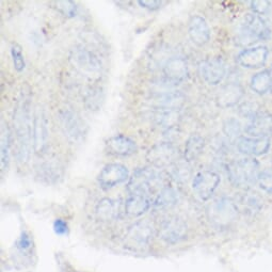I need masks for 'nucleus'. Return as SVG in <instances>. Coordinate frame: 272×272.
<instances>
[{"instance_id": "nucleus-1", "label": "nucleus", "mask_w": 272, "mask_h": 272, "mask_svg": "<svg viewBox=\"0 0 272 272\" xmlns=\"http://www.w3.org/2000/svg\"><path fill=\"white\" fill-rule=\"evenodd\" d=\"M14 127L17 142V157L21 162H27L30 157L32 123L30 115V105L26 94L18 101L14 112Z\"/></svg>"}, {"instance_id": "nucleus-2", "label": "nucleus", "mask_w": 272, "mask_h": 272, "mask_svg": "<svg viewBox=\"0 0 272 272\" xmlns=\"http://www.w3.org/2000/svg\"><path fill=\"white\" fill-rule=\"evenodd\" d=\"M228 176L233 186L248 189L258 180L259 164L253 158L232 161L228 166Z\"/></svg>"}, {"instance_id": "nucleus-3", "label": "nucleus", "mask_w": 272, "mask_h": 272, "mask_svg": "<svg viewBox=\"0 0 272 272\" xmlns=\"http://www.w3.org/2000/svg\"><path fill=\"white\" fill-rule=\"evenodd\" d=\"M270 36V28L264 18L257 14H247L240 26L238 40L242 45L264 41Z\"/></svg>"}, {"instance_id": "nucleus-4", "label": "nucleus", "mask_w": 272, "mask_h": 272, "mask_svg": "<svg viewBox=\"0 0 272 272\" xmlns=\"http://www.w3.org/2000/svg\"><path fill=\"white\" fill-rule=\"evenodd\" d=\"M162 182L161 174L153 169L144 168L134 171L127 185V189L130 194H145L151 197L153 189L159 186Z\"/></svg>"}, {"instance_id": "nucleus-5", "label": "nucleus", "mask_w": 272, "mask_h": 272, "mask_svg": "<svg viewBox=\"0 0 272 272\" xmlns=\"http://www.w3.org/2000/svg\"><path fill=\"white\" fill-rule=\"evenodd\" d=\"M70 59L76 69L85 75L94 76L102 72L103 64L99 56L85 47H75L71 53Z\"/></svg>"}, {"instance_id": "nucleus-6", "label": "nucleus", "mask_w": 272, "mask_h": 272, "mask_svg": "<svg viewBox=\"0 0 272 272\" xmlns=\"http://www.w3.org/2000/svg\"><path fill=\"white\" fill-rule=\"evenodd\" d=\"M58 119L65 137L71 142L78 143L83 140L86 133V125L78 114L71 109H64L59 112Z\"/></svg>"}, {"instance_id": "nucleus-7", "label": "nucleus", "mask_w": 272, "mask_h": 272, "mask_svg": "<svg viewBox=\"0 0 272 272\" xmlns=\"http://www.w3.org/2000/svg\"><path fill=\"white\" fill-rule=\"evenodd\" d=\"M178 158V150L172 143H158L147 154V159L157 168L170 167L175 164Z\"/></svg>"}, {"instance_id": "nucleus-8", "label": "nucleus", "mask_w": 272, "mask_h": 272, "mask_svg": "<svg viewBox=\"0 0 272 272\" xmlns=\"http://www.w3.org/2000/svg\"><path fill=\"white\" fill-rule=\"evenodd\" d=\"M220 180V176L216 172L208 170L201 171L194 176L192 188L202 200L207 201L218 188Z\"/></svg>"}, {"instance_id": "nucleus-9", "label": "nucleus", "mask_w": 272, "mask_h": 272, "mask_svg": "<svg viewBox=\"0 0 272 272\" xmlns=\"http://www.w3.org/2000/svg\"><path fill=\"white\" fill-rule=\"evenodd\" d=\"M33 150L36 154H43L48 142V121L43 108L37 107L32 122Z\"/></svg>"}, {"instance_id": "nucleus-10", "label": "nucleus", "mask_w": 272, "mask_h": 272, "mask_svg": "<svg viewBox=\"0 0 272 272\" xmlns=\"http://www.w3.org/2000/svg\"><path fill=\"white\" fill-rule=\"evenodd\" d=\"M199 71L208 84L217 85L225 77L226 67L221 58H208L200 63Z\"/></svg>"}, {"instance_id": "nucleus-11", "label": "nucleus", "mask_w": 272, "mask_h": 272, "mask_svg": "<svg viewBox=\"0 0 272 272\" xmlns=\"http://www.w3.org/2000/svg\"><path fill=\"white\" fill-rule=\"evenodd\" d=\"M128 178V170L124 164L109 163L106 164L99 175V183L105 189L115 187Z\"/></svg>"}, {"instance_id": "nucleus-12", "label": "nucleus", "mask_w": 272, "mask_h": 272, "mask_svg": "<svg viewBox=\"0 0 272 272\" xmlns=\"http://www.w3.org/2000/svg\"><path fill=\"white\" fill-rule=\"evenodd\" d=\"M188 76V63L182 57H174L163 66L164 80L171 84H179Z\"/></svg>"}, {"instance_id": "nucleus-13", "label": "nucleus", "mask_w": 272, "mask_h": 272, "mask_svg": "<svg viewBox=\"0 0 272 272\" xmlns=\"http://www.w3.org/2000/svg\"><path fill=\"white\" fill-rule=\"evenodd\" d=\"M245 130L252 138H269L272 134V114L259 111L251 119Z\"/></svg>"}, {"instance_id": "nucleus-14", "label": "nucleus", "mask_w": 272, "mask_h": 272, "mask_svg": "<svg viewBox=\"0 0 272 272\" xmlns=\"http://www.w3.org/2000/svg\"><path fill=\"white\" fill-rule=\"evenodd\" d=\"M268 48L266 46H255L242 51L238 57V63L247 69H258L264 66L268 58Z\"/></svg>"}, {"instance_id": "nucleus-15", "label": "nucleus", "mask_w": 272, "mask_h": 272, "mask_svg": "<svg viewBox=\"0 0 272 272\" xmlns=\"http://www.w3.org/2000/svg\"><path fill=\"white\" fill-rule=\"evenodd\" d=\"M188 33L191 41L198 46L206 45L210 40L211 34L206 19L200 15H194L191 17L189 22Z\"/></svg>"}, {"instance_id": "nucleus-16", "label": "nucleus", "mask_w": 272, "mask_h": 272, "mask_svg": "<svg viewBox=\"0 0 272 272\" xmlns=\"http://www.w3.org/2000/svg\"><path fill=\"white\" fill-rule=\"evenodd\" d=\"M270 139L269 138H252L240 137L237 140L238 151L248 156H260L269 151Z\"/></svg>"}, {"instance_id": "nucleus-17", "label": "nucleus", "mask_w": 272, "mask_h": 272, "mask_svg": "<svg viewBox=\"0 0 272 272\" xmlns=\"http://www.w3.org/2000/svg\"><path fill=\"white\" fill-rule=\"evenodd\" d=\"M106 149L114 156H130L137 152V144L124 134H116L106 141Z\"/></svg>"}, {"instance_id": "nucleus-18", "label": "nucleus", "mask_w": 272, "mask_h": 272, "mask_svg": "<svg viewBox=\"0 0 272 272\" xmlns=\"http://www.w3.org/2000/svg\"><path fill=\"white\" fill-rule=\"evenodd\" d=\"M151 197L145 194H129L125 202V212L131 217H139L151 207Z\"/></svg>"}, {"instance_id": "nucleus-19", "label": "nucleus", "mask_w": 272, "mask_h": 272, "mask_svg": "<svg viewBox=\"0 0 272 272\" xmlns=\"http://www.w3.org/2000/svg\"><path fill=\"white\" fill-rule=\"evenodd\" d=\"M186 235V225L182 220L171 219L168 220L161 229L162 238L170 244L177 242Z\"/></svg>"}, {"instance_id": "nucleus-20", "label": "nucleus", "mask_w": 272, "mask_h": 272, "mask_svg": "<svg viewBox=\"0 0 272 272\" xmlns=\"http://www.w3.org/2000/svg\"><path fill=\"white\" fill-rule=\"evenodd\" d=\"M244 96V90L237 83H230L225 86L218 94V103L221 107H232L236 105L241 97Z\"/></svg>"}, {"instance_id": "nucleus-21", "label": "nucleus", "mask_w": 272, "mask_h": 272, "mask_svg": "<svg viewBox=\"0 0 272 272\" xmlns=\"http://www.w3.org/2000/svg\"><path fill=\"white\" fill-rule=\"evenodd\" d=\"M185 97L177 92H167L157 95L154 99V103L160 110H177L184 104Z\"/></svg>"}, {"instance_id": "nucleus-22", "label": "nucleus", "mask_w": 272, "mask_h": 272, "mask_svg": "<svg viewBox=\"0 0 272 272\" xmlns=\"http://www.w3.org/2000/svg\"><path fill=\"white\" fill-rule=\"evenodd\" d=\"M251 89L259 95H264L272 89V76L269 70L258 72L252 77Z\"/></svg>"}, {"instance_id": "nucleus-23", "label": "nucleus", "mask_w": 272, "mask_h": 272, "mask_svg": "<svg viewBox=\"0 0 272 272\" xmlns=\"http://www.w3.org/2000/svg\"><path fill=\"white\" fill-rule=\"evenodd\" d=\"M2 172L8 171L10 163V148H11V131L8 124L2 121Z\"/></svg>"}, {"instance_id": "nucleus-24", "label": "nucleus", "mask_w": 272, "mask_h": 272, "mask_svg": "<svg viewBox=\"0 0 272 272\" xmlns=\"http://www.w3.org/2000/svg\"><path fill=\"white\" fill-rule=\"evenodd\" d=\"M205 141L200 135H192L190 137L185 147V160L191 162L196 160L203 152Z\"/></svg>"}, {"instance_id": "nucleus-25", "label": "nucleus", "mask_w": 272, "mask_h": 272, "mask_svg": "<svg viewBox=\"0 0 272 272\" xmlns=\"http://www.w3.org/2000/svg\"><path fill=\"white\" fill-rule=\"evenodd\" d=\"M152 235V226L148 222H138L129 230L128 236L130 239L140 242V244H145L148 242Z\"/></svg>"}, {"instance_id": "nucleus-26", "label": "nucleus", "mask_w": 272, "mask_h": 272, "mask_svg": "<svg viewBox=\"0 0 272 272\" xmlns=\"http://www.w3.org/2000/svg\"><path fill=\"white\" fill-rule=\"evenodd\" d=\"M116 205V202L110 200V199H103L96 208V213L99 218L103 220H111L118 215L119 208Z\"/></svg>"}, {"instance_id": "nucleus-27", "label": "nucleus", "mask_w": 272, "mask_h": 272, "mask_svg": "<svg viewBox=\"0 0 272 272\" xmlns=\"http://www.w3.org/2000/svg\"><path fill=\"white\" fill-rule=\"evenodd\" d=\"M223 132L229 138H240L241 124L234 118H230L223 123Z\"/></svg>"}, {"instance_id": "nucleus-28", "label": "nucleus", "mask_w": 272, "mask_h": 272, "mask_svg": "<svg viewBox=\"0 0 272 272\" xmlns=\"http://www.w3.org/2000/svg\"><path fill=\"white\" fill-rule=\"evenodd\" d=\"M176 201V193L172 188H162L158 194L157 199L155 200L156 206H168Z\"/></svg>"}, {"instance_id": "nucleus-29", "label": "nucleus", "mask_w": 272, "mask_h": 272, "mask_svg": "<svg viewBox=\"0 0 272 272\" xmlns=\"http://www.w3.org/2000/svg\"><path fill=\"white\" fill-rule=\"evenodd\" d=\"M11 56L14 64V69L17 72H22L25 69V58L23 55L22 47L17 43H13L11 46Z\"/></svg>"}, {"instance_id": "nucleus-30", "label": "nucleus", "mask_w": 272, "mask_h": 272, "mask_svg": "<svg viewBox=\"0 0 272 272\" xmlns=\"http://www.w3.org/2000/svg\"><path fill=\"white\" fill-rule=\"evenodd\" d=\"M257 183L261 190H264L269 194H272V169L260 171Z\"/></svg>"}, {"instance_id": "nucleus-31", "label": "nucleus", "mask_w": 272, "mask_h": 272, "mask_svg": "<svg viewBox=\"0 0 272 272\" xmlns=\"http://www.w3.org/2000/svg\"><path fill=\"white\" fill-rule=\"evenodd\" d=\"M56 9L66 17H74L77 14V7L74 2L66 0V2H57Z\"/></svg>"}, {"instance_id": "nucleus-32", "label": "nucleus", "mask_w": 272, "mask_h": 272, "mask_svg": "<svg viewBox=\"0 0 272 272\" xmlns=\"http://www.w3.org/2000/svg\"><path fill=\"white\" fill-rule=\"evenodd\" d=\"M16 248L23 254L27 253L28 251L31 250L32 239H31V236L29 235V233H27L26 231L22 232L21 236H19V238L16 241Z\"/></svg>"}, {"instance_id": "nucleus-33", "label": "nucleus", "mask_w": 272, "mask_h": 272, "mask_svg": "<svg viewBox=\"0 0 272 272\" xmlns=\"http://www.w3.org/2000/svg\"><path fill=\"white\" fill-rule=\"evenodd\" d=\"M272 4L270 2H252L251 8L253 12L259 16H265L271 9Z\"/></svg>"}, {"instance_id": "nucleus-34", "label": "nucleus", "mask_w": 272, "mask_h": 272, "mask_svg": "<svg viewBox=\"0 0 272 272\" xmlns=\"http://www.w3.org/2000/svg\"><path fill=\"white\" fill-rule=\"evenodd\" d=\"M54 231L57 235L63 236L69 232V224H67V222L63 219H57L54 222Z\"/></svg>"}, {"instance_id": "nucleus-35", "label": "nucleus", "mask_w": 272, "mask_h": 272, "mask_svg": "<svg viewBox=\"0 0 272 272\" xmlns=\"http://www.w3.org/2000/svg\"><path fill=\"white\" fill-rule=\"evenodd\" d=\"M138 4L144 9H148L150 11H155V10L161 8L163 2H159V0H152V2L151 0H140Z\"/></svg>"}, {"instance_id": "nucleus-36", "label": "nucleus", "mask_w": 272, "mask_h": 272, "mask_svg": "<svg viewBox=\"0 0 272 272\" xmlns=\"http://www.w3.org/2000/svg\"><path fill=\"white\" fill-rule=\"evenodd\" d=\"M27 272H30V271H27Z\"/></svg>"}]
</instances>
